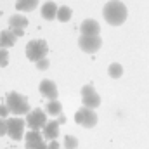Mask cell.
Listing matches in <instances>:
<instances>
[{"label": "cell", "instance_id": "obj_1", "mask_svg": "<svg viewBox=\"0 0 149 149\" xmlns=\"http://www.w3.org/2000/svg\"><path fill=\"white\" fill-rule=\"evenodd\" d=\"M102 16L106 19V23L109 26H121L125 21H127V16H128V10H127V5L120 0H109L104 9H102Z\"/></svg>", "mask_w": 149, "mask_h": 149}, {"label": "cell", "instance_id": "obj_2", "mask_svg": "<svg viewBox=\"0 0 149 149\" xmlns=\"http://www.w3.org/2000/svg\"><path fill=\"white\" fill-rule=\"evenodd\" d=\"M5 104H7V108H9L10 114H14V116H23V114H28V113L31 111L28 99H26L23 94L14 92V90L7 94Z\"/></svg>", "mask_w": 149, "mask_h": 149}, {"label": "cell", "instance_id": "obj_3", "mask_svg": "<svg viewBox=\"0 0 149 149\" xmlns=\"http://www.w3.org/2000/svg\"><path fill=\"white\" fill-rule=\"evenodd\" d=\"M24 54H26V59L31 61V63H38L40 59L47 57L49 54V45L45 40L37 38V40H31L26 43V49H24Z\"/></svg>", "mask_w": 149, "mask_h": 149}, {"label": "cell", "instance_id": "obj_4", "mask_svg": "<svg viewBox=\"0 0 149 149\" xmlns=\"http://www.w3.org/2000/svg\"><path fill=\"white\" fill-rule=\"evenodd\" d=\"M24 128H26V120L19 116L7 118V135L12 141H21L24 137Z\"/></svg>", "mask_w": 149, "mask_h": 149}, {"label": "cell", "instance_id": "obj_5", "mask_svg": "<svg viewBox=\"0 0 149 149\" xmlns=\"http://www.w3.org/2000/svg\"><path fill=\"white\" fill-rule=\"evenodd\" d=\"M74 121L83 128H94L97 125V114H95L94 109L83 106V108H80L74 113Z\"/></svg>", "mask_w": 149, "mask_h": 149}, {"label": "cell", "instance_id": "obj_6", "mask_svg": "<svg viewBox=\"0 0 149 149\" xmlns=\"http://www.w3.org/2000/svg\"><path fill=\"white\" fill-rule=\"evenodd\" d=\"M80 94H81V104H83L85 108L95 109V108L101 106V95L95 92V88H94L90 83L83 85L81 90H80Z\"/></svg>", "mask_w": 149, "mask_h": 149}, {"label": "cell", "instance_id": "obj_7", "mask_svg": "<svg viewBox=\"0 0 149 149\" xmlns=\"http://www.w3.org/2000/svg\"><path fill=\"white\" fill-rule=\"evenodd\" d=\"M47 123H49L47 121V113L42 111L40 108L38 109H31V111L26 114V127L30 130H38L40 132V128L43 130Z\"/></svg>", "mask_w": 149, "mask_h": 149}, {"label": "cell", "instance_id": "obj_8", "mask_svg": "<svg viewBox=\"0 0 149 149\" xmlns=\"http://www.w3.org/2000/svg\"><path fill=\"white\" fill-rule=\"evenodd\" d=\"M78 47L85 52V54H95L101 47H102V38L99 37H87V35H81L78 40Z\"/></svg>", "mask_w": 149, "mask_h": 149}, {"label": "cell", "instance_id": "obj_9", "mask_svg": "<svg viewBox=\"0 0 149 149\" xmlns=\"http://www.w3.org/2000/svg\"><path fill=\"white\" fill-rule=\"evenodd\" d=\"M24 141H26V149H49V144L43 141V137L40 135L38 130L26 132Z\"/></svg>", "mask_w": 149, "mask_h": 149}, {"label": "cell", "instance_id": "obj_10", "mask_svg": "<svg viewBox=\"0 0 149 149\" xmlns=\"http://www.w3.org/2000/svg\"><path fill=\"white\" fill-rule=\"evenodd\" d=\"M38 90H40V94H42L45 99H49V101H57L59 92H57V85H56L52 80H42L40 85H38Z\"/></svg>", "mask_w": 149, "mask_h": 149}, {"label": "cell", "instance_id": "obj_11", "mask_svg": "<svg viewBox=\"0 0 149 149\" xmlns=\"http://www.w3.org/2000/svg\"><path fill=\"white\" fill-rule=\"evenodd\" d=\"M80 31H81V35H87V37H99L101 35V24L95 19H85L80 24Z\"/></svg>", "mask_w": 149, "mask_h": 149}, {"label": "cell", "instance_id": "obj_12", "mask_svg": "<svg viewBox=\"0 0 149 149\" xmlns=\"http://www.w3.org/2000/svg\"><path fill=\"white\" fill-rule=\"evenodd\" d=\"M59 125H61L59 120L49 121V123L45 125V128H43V139H47V141H57V137H59V134H61Z\"/></svg>", "mask_w": 149, "mask_h": 149}, {"label": "cell", "instance_id": "obj_13", "mask_svg": "<svg viewBox=\"0 0 149 149\" xmlns=\"http://www.w3.org/2000/svg\"><path fill=\"white\" fill-rule=\"evenodd\" d=\"M57 10H59V7H57L52 0H49V2H45V3L42 5L40 14H42V17H43V19L52 21L54 17H57Z\"/></svg>", "mask_w": 149, "mask_h": 149}, {"label": "cell", "instance_id": "obj_14", "mask_svg": "<svg viewBox=\"0 0 149 149\" xmlns=\"http://www.w3.org/2000/svg\"><path fill=\"white\" fill-rule=\"evenodd\" d=\"M16 40H17V37L14 35L12 30H3V31H0V47H2V49L12 47V45L16 43Z\"/></svg>", "mask_w": 149, "mask_h": 149}, {"label": "cell", "instance_id": "obj_15", "mask_svg": "<svg viewBox=\"0 0 149 149\" xmlns=\"http://www.w3.org/2000/svg\"><path fill=\"white\" fill-rule=\"evenodd\" d=\"M38 2L40 0H17L16 2V9L19 12H31V10L37 9Z\"/></svg>", "mask_w": 149, "mask_h": 149}, {"label": "cell", "instance_id": "obj_16", "mask_svg": "<svg viewBox=\"0 0 149 149\" xmlns=\"http://www.w3.org/2000/svg\"><path fill=\"white\" fill-rule=\"evenodd\" d=\"M9 26H10V30H14V28H26L28 26V19H26V16H23V14H14V16H10V19H9Z\"/></svg>", "mask_w": 149, "mask_h": 149}, {"label": "cell", "instance_id": "obj_17", "mask_svg": "<svg viewBox=\"0 0 149 149\" xmlns=\"http://www.w3.org/2000/svg\"><path fill=\"white\" fill-rule=\"evenodd\" d=\"M45 113L47 114H50V116H61L63 114V106H61V102L59 101H49L47 102V106H45Z\"/></svg>", "mask_w": 149, "mask_h": 149}, {"label": "cell", "instance_id": "obj_18", "mask_svg": "<svg viewBox=\"0 0 149 149\" xmlns=\"http://www.w3.org/2000/svg\"><path fill=\"white\" fill-rule=\"evenodd\" d=\"M71 16H73V10L68 7V5H61L59 7V10H57V21H61V23H68L70 19H71Z\"/></svg>", "mask_w": 149, "mask_h": 149}, {"label": "cell", "instance_id": "obj_19", "mask_svg": "<svg viewBox=\"0 0 149 149\" xmlns=\"http://www.w3.org/2000/svg\"><path fill=\"white\" fill-rule=\"evenodd\" d=\"M108 73H109L111 78H120L123 74V66L120 63H111L109 68H108Z\"/></svg>", "mask_w": 149, "mask_h": 149}, {"label": "cell", "instance_id": "obj_20", "mask_svg": "<svg viewBox=\"0 0 149 149\" xmlns=\"http://www.w3.org/2000/svg\"><path fill=\"white\" fill-rule=\"evenodd\" d=\"M64 148L66 149H76L78 148V139L73 135H66L64 137Z\"/></svg>", "mask_w": 149, "mask_h": 149}, {"label": "cell", "instance_id": "obj_21", "mask_svg": "<svg viewBox=\"0 0 149 149\" xmlns=\"http://www.w3.org/2000/svg\"><path fill=\"white\" fill-rule=\"evenodd\" d=\"M7 64H9V52H7V49L0 47V68H5Z\"/></svg>", "mask_w": 149, "mask_h": 149}, {"label": "cell", "instance_id": "obj_22", "mask_svg": "<svg viewBox=\"0 0 149 149\" xmlns=\"http://www.w3.org/2000/svg\"><path fill=\"white\" fill-rule=\"evenodd\" d=\"M49 64H50V63H49V59H47V57H43V59H40L38 63H35V66H37L38 70H42V71H43V70H47V68H49Z\"/></svg>", "mask_w": 149, "mask_h": 149}, {"label": "cell", "instance_id": "obj_23", "mask_svg": "<svg viewBox=\"0 0 149 149\" xmlns=\"http://www.w3.org/2000/svg\"><path fill=\"white\" fill-rule=\"evenodd\" d=\"M0 135H7V118H0Z\"/></svg>", "mask_w": 149, "mask_h": 149}, {"label": "cell", "instance_id": "obj_24", "mask_svg": "<svg viewBox=\"0 0 149 149\" xmlns=\"http://www.w3.org/2000/svg\"><path fill=\"white\" fill-rule=\"evenodd\" d=\"M9 114H10V111L7 108V104H0V118H7Z\"/></svg>", "mask_w": 149, "mask_h": 149}, {"label": "cell", "instance_id": "obj_25", "mask_svg": "<svg viewBox=\"0 0 149 149\" xmlns=\"http://www.w3.org/2000/svg\"><path fill=\"white\" fill-rule=\"evenodd\" d=\"M9 30H10V28H9ZM12 31H14V35H16L17 38H19V37H23V35H24V30H23V28H14Z\"/></svg>", "mask_w": 149, "mask_h": 149}, {"label": "cell", "instance_id": "obj_26", "mask_svg": "<svg viewBox=\"0 0 149 149\" xmlns=\"http://www.w3.org/2000/svg\"><path fill=\"white\" fill-rule=\"evenodd\" d=\"M49 149H59V142L57 141H50L49 142Z\"/></svg>", "mask_w": 149, "mask_h": 149}, {"label": "cell", "instance_id": "obj_27", "mask_svg": "<svg viewBox=\"0 0 149 149\" xmlns=\"http://www.w3.org/2000/svg\"><path fill=\"white\" fill-rule=\"evenodd\" d=\"M57 120H59V123H64V121H66V118H64L63 114H61V116H57Z\"/></svg>", "mask_w": 149, "mask_h": 149}]
</instances>
